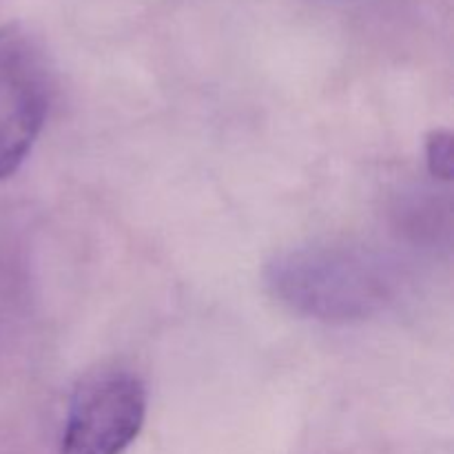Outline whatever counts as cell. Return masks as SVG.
<instances>
[{"mask_svg": "<svg viewBox=\"0 0 454 454\" xmlns=\"http://www.w3.org/2000/svg\"><path fill=\"white\" fill-rule=\"evenodd\" d=\"M426 162L430 173L443 182L452 177V133L446 129H434L426 140Z\"/></svg>", "mask_w": 454, "mask_h": 454, "instance_id": "277c9868", "label": "cell"}, {"mask_svg": "<svg viewBox=\"0 0 454 454\" xmlns=\"http://www.w3.org/2000/svg\"><path fill=\"white\" fill-rule=\"evenodd\" d=\"M146 419V386L127 368H100L78 381L58 454H124Z\"/></svg>", "mask_w": 454, "mask_h": 454, "instance_id": "7a4b0ae2", "label": "cell"}, {"mask_svg": "<svg viewBox=\"0 0 454 454\" xmlns=\"http://www.w3.org/2000/svg\"><path fill=\"white\" fill-rule=\"evenodd\" d=\"M51 69L43 49L18 25L0 29V180L20 168L43 133Z\"/></svg>", "mask_w": 454, "mask_h": 454, "instance_id": "3957f363", "label": "cell"}, {"mask_svg": "<svg viewBox=\"0 0 454 454\" xmlns=\"http://www.w3.org/2000/svg\"><path fill=\"white\" fill-rule=\"evenodd\" d=\"M273 297L293 313L326 324L364 322L393 295V279L371 251L348 244H309L266 269Z\"/></svg>", "mask_w": 454, "mask_h": 454, "instance_id": "6da1fadb", "label": "cell"}]
</instances>
